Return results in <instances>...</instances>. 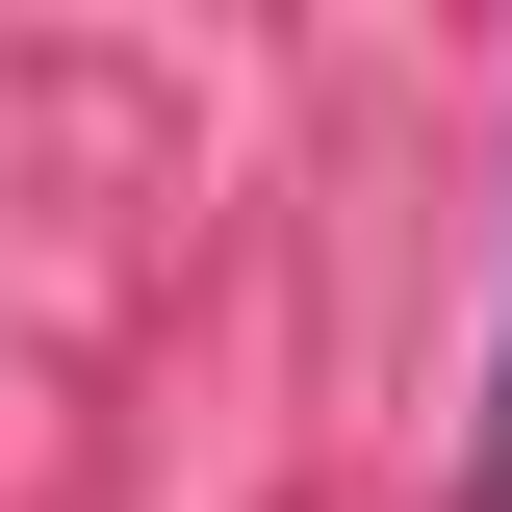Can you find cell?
Masks as SVG:
<instances>
[{
    "instance_id": "obj_1",
    "label": "cell",
    "mask_w": 512,
    "mask_h": 512,
    "mask_svg": "<svg viewBox=\"0 0 512 512\" xmlns=\"http://www.w3.org/2000/svg\"><path fill=\"white\" fill-rule=\"evenodd\" d=\"M461 512H512V359H487V487H461Z\"/></svg>"
}]
</instances>
